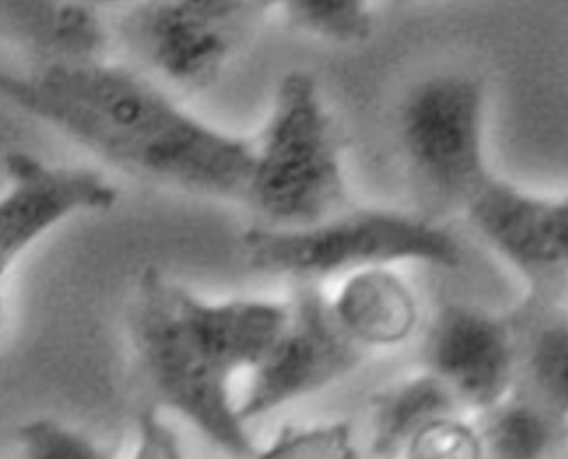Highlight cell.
Here are the masks:
<instances>
[{
	"label": "cell",
	"instance_id": "obj_8",
	"mask_svg": "<svg viewBox=\"0 0 568 459\" xmlns=\"http://www.w3.org/2000/svg\"><path fill=\"white\" fill-rule=\"evenodd\" d=\"M361 356V349L338 330L322 294L303 287L287 305L284 328L250 370L252 379L236 410L245 424L260 419L343 379Z\"/></svg>",
	"mask_w": 568,
	"mask_h": 459
},
{
	"label": "cell",
	"instance_id": "obj_4",
	"mask_svg": "<svg viewBox=\"0 0 568 459\" xmlns=\"http://www.w3.org/2000/svg\"><path fill=\"white\" fill-rule=\"evenodd\" d=\"M247 264L268 275L326 279L398 262L458 268L465 249L452 230L386 208H345L305 228L254 226L241 234Z\"/></svg>",
	"mask_w": 568,
	"mask_h": 459
},
{
	"label": "cell",
	"instance_id": "obj_20",
	"mask_svg": "<svg viewBox=\"0 0 568 459\" xmlns=\"http://www.w3.org/2000/svg\"><path fill=\"white\" fill-rule=\"evenodd\" d=\"M130 459H185L180 436L155 408H145L139 415L136 447Z\"/></svg>",
	"mask_w": 568,
	"mask_h": 459
},
{
	"label": "cell",
	"instance_id": "obj_13",
	"mask_svg": "<svg viewBox=\"0 0 568 459\" xmlns=\"http://www.w3.org/2000/svg\"><path fill=\"white\" fill-rule=\"evenodd\" d=\"M456 398L433 373H419L377 394L371 405V449L379 458L403 453L419 428L445 415H454Z\"/></svg>",
	"mask_w": 568,
	"mask_h": 459
},
{
	"label": "cell",
	"instance_id": "obj_11",
	"mask_svg": "<svg viewBox=\"0 0 568 459\" xmlns=\"http://www.w3.org/2000/svg\"><path fill=\"white\" fill-rule=\"evenodd\" d=\"M0 32L30 58V67H75L104 60L109 26L88 2L0 0Z\"/></svg>",
	"mask_w": 568,
	"mask_h": 459
},
{
	"label": "cell",
	"instance_id": "obj_18",
	"mask_svg": "<svg viewBox=\"0 0 568 459\" xmlns=\"http://www.w3.org/2000/svg\"><path fill=\"white\" fill-rule=\"evenodd\" d=\"M528 373L542 398L556 408L568 405V330L556 319L532 334L528 345Z\"/></svg>",
	"mask_w": 568,
	"mask_h": 459
},
{
	"label": "cell",
	"instance_id": "obj_3",
	"mask_svg": "<svg viewBox=\"0 0 568 459\" xmlns=\"http://www.w3.org/2000/svg\"><path fill=\"white\" fill-rule=\"evenodd\" d=\"M254 143L243 201L271 228H305L347 208L343 147L317 81L282 76L268 120Z\"/></svg>",
	"mask_w": 568,
	"mask_h": 459
},
{
	"label": "cell",
	"instance_id": "obj_5",
	"mask_svg": "<svg viewBox=\"0 0 568 459\" xmlns=\"http://www.w3.org/2000/svg\"><path fill=\"white\" fill-rule=\"evenodd\" d=\"M275 9L260 0H152L132 4L118 30L141 62L181 90H203Z\"/></svg>",
	"mask_w": 568,
	"mask_h": 459
},
{
	"label": "cell",
	"instance_id": "obj_1",
	"mask_svg": "<svg viewBox=\"0 0 568 459\" xmlns=\"http://www.w3.org/2000/svg\"><path fill=\"white\" fill-rule=\"evenodd\" d=\"M0 101L132 177L213 198L245 194L254 143L203 122L124 67L0 71Z\"/></svg>",
	"mask_w": 568,
	"mask_h": 459
},
{
	"label": "cell",
	"instance_id": "obj_9",
	"mask_svg": "<svg viewBox=\"0 0 568 459\" xmlns=\"http://www.w3.org/2000/svg\"><path fill=\"white\" fill-rule=\"evenodd\" d=\"M433 373L458 405L490 410L509 391L516 345L507 324L490 313L463 305L445 306L426 345Z\"/></svg>",
	"mask_w": 568,
	"mask_h": 459
},
{
	"label": "cell",
	"instance_id": "obj_7",
	"mask_svg": "<svg viewBox=\"0 0 568 459\" xmlns=\"http://www.w3.org/2000/svg\"><path fill=\"white\" fill-rule=\"evenodd\" d=\"M120 198L109 178L83 166L50 164L28 152L4 157L0 192V336L7 324V279L18 262L64 222L111 211Z\"/></svg>",
	"mask_w": 568,
	"mask_h": 459
},
{
	"label": "cell",
	"instance_id": "obj_15",
	"mask_svg": "<svg viewBox=\"0 0 568 459\" xmlns=\"http://www.w3.org/2000/svg\"><path fill=\"white\" fill-rule=\"evenodd\" d=\"M282 11L294 28L328 43L361 45L375 32L373 7L361 0H294Z\"/></svg>",
	"mask_w": 568,
	"mask_h": 459
},
{
	"label": "cell",
	"instance_id": "obj_12",
	"mask_svg": "<svg viewBox=\"0 0 568 459\" xmlns=\"http://www.w3.org/2000/svg\"><path fill=\"white\" fill-rule=\"evenodd\" d=\"M328 305L338 330L361 351L400 347L419 324V305L412 285L389 266L347 275Z\"/></svg>",
	"mask_w": 568,
	"mask_h": 459
},
{
	"label": "cell",
	"instance_id": "obj_16",
	"mask_svg": "<svg viewBox=\"0 0 568 459\" xmlns=\"http://www.w3.org/2000/svg\"><path fill=\"white\" fill-rule=\"evenodd\" d=\"M254 459H361L349 421L287 426Z\"/></svg>",
	"mask_w": 568,
	"mask_h": 459
},
{
	"label": "cell",
	"instance_id": "obj_2",
	"mask_svg": "<svg viewBox=\"0 0 568 459\" xmlns=\"http://www.w3.org/2000/svg\"><path fill=\"white\" fill-rule=\"evenodd\" d=\"M285 317L284 303L207 300L148 266L130 303V343L162 407L224 456L254 459L258 447L236 410L233 381L258 364Z\"/></svg>",
	"mask_w": 568,
	"mask_h": 459
},
{
	"label": "cell",
	"instance_id": "obj_10",
	"mask_svg": "<svg viewBox=\"0 0 568 459\" xmlns=\"http://www.w3.org/2000/svg\"><path fill=\"white\" fill-rule=\"evenodd\" d=\"M475 230L526 275H551L568 255L567 198L526 192L491 177L468 203Z\"/></svg>",
	"mask_w": 568,
	"mask_h": 459
},
{
	"label": "cell",
	"instance_id": "obj_19",
	"mask_svg": "<svg viewBox=\"0 0 568 459\" xmlns=\"http://www.w3.org/2000/svg\"><path fill=\"white\" fill-rule=\"evenodd\" d=\"M403 456L405 459H488L481 432L456 415H445L419 428L405 445Z\"/></svg>",
	"mask_w": 568,
	"mask_h": 459
},
{
	"label": "cell",
	"instance_id": "obj_17",
	"mask_svg": "<svg viewBox=\"0 0 568 459\" xmlns=\"http://www.w3.org/2000/svg\"><path fill=\"white\" fill-rule=\"evenodd\" d=\"M16 438L22 459H113L99 440L52 417L22 424Z\"/></svg>",
	"mask_w": 568,
	"mask_h": 459
},
{
	"label": "cell",
	"instance_id": "obj_6",
	"mask_svg": "<svg viewBox=\"0 0 568 459\" xmlns=\"http://www.w3.org/2000/svg\"><path fill=\"white\" fill-rule=\"evenodd\" d=\"M398 134L415 178L433 196L465 206L488 181L486 88L443 73L419 81L400 106Z\"/></svg>",
	"mask_w": 568,
	"mask_h": 459
},
{
	"label": "cell",
	"instance_id": "obj_14",
	"mask_svg": "<svg viewBox=\"0 0 568 459\" xmlns=\"http://www.w3.org/2000/svg\"><path fill=\"white\" fill-rule=\"evenodd\" d=\"M479 432L488 459H547L554 447L549 415L524 400H503L490 408L486 428Z\"/></svg>",
	"mask_w": 568,
	"mask_h": 459
}]
</instances>
